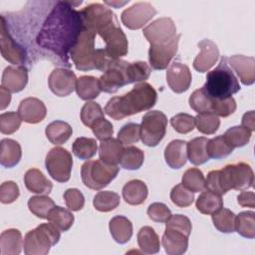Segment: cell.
<instances>
[{
	"mask_svg": "<svg viewBox=\"0 0 255 255\" xmlns=\"http://www.w3.org/2000/svg\"><path fill=\"white\" fill-rule=\"evenodd\" d=\"M18 114L25 123L38 124L45 119L47 109L42 101L37 98L29 97L21 101L18 107Z\"/></svg>",
	"mask_w": 255,
	"mask_h": 255,
	"instance_id": "cell-21",
	"label": "cell"
},
{
	"mask_svg": "<svg viewBox=\"0 0 255 255\" xmlns=\"http://www.w3.org/2000/svg\"><path fill=\"white\" fill-rule=\"evenodd\" d=\"M96 32L83 27L82 33L70 52V58L77 70H100L104 72L111 62L104 48H96Z\"/></svg>",
	"mask_w": 255,
	"mask_h": 255,
	"instance_id": "cell-3",
	"label": "cell"
},
{
	"mask_svg": "<svg viewBox=\"0 0 255 255\" xmlns=\"http://www.w3.org/2000/svg\"><path fill=\"white\" fill-rule=\"evenodd\" d=\"M76 82L75 73L65 68L54 69L48 78L50 90L58 97H67L72 94L76 89Z\"/></svg>",
	"mask_w": 255,
	"mask_h": 255,
	"instance_id": "cell-17",
	"label": "cell"
},
{
	"mask_svg": "<svg viewBox=\"0 0 255 255\" xmlns=\"http://www.w3.org/2000/svg\"><path fill=\"white\" fill-rule=\"evenodd\" d=\"M105 118L104 111L101 106L96 102H87L81 110V121L82 123L91 128L98 120Z\"/></svg>",
	"mask_w": 255,
	"mask_h": 255,
	"instance_id": "cell-48",
	"label": "cell"
},
{
	"mask_svg": "<svg viewBox=\"0 0 255 255\" xmlns=\"http://www.w3.org/2000/svg\"><path fill=\"white\" fill-rule=\"evenodd\" d=\"M45 165L50 176L58 182H67L73 167L72 154L65 148L56 146L46 155Z\"/></svg>",
	"mask_w": 255,
	"mask_h": 255,
	"instance_id": "cell-11",
	"label": "cell"
},
{
	"mask_svg": "<svg viewBox=\"0 0 255 255\" xmlns=\"http://www.w3.org/2000/svg\"><path fill=\"white\" fill-rule=\"evenodd\" d=\"M195 206L197 210L202 214L209 215L223 207V199L221 195L206 190L198 196Z\"/></svg>",
	"mask_w": 255,
	"mask_h": 255,
	"instance_id": "cell-35",
	"label": "cell"
},
{
	"mask_svg": "<svg viewBox=\"0 0 255 255\" xmlns=\"http://www.w3.org/2000/svg\"><path fill=\"white\" fill-rule=\"evenodd\" d=\"M19 194V187L14 181H5L0 185V201L4 204L14 202Z\"/></svg>",
	"mask_w": 255,
	"mask_h": 255,
	"instance_id": "cell-58",
	"label": "cell"
},
{
	"mask_svg": "<svg viewBox=\"0 0 255 255\" xmlns=\"http://www.w3.org/2000/svg\"><path fill=\"white\" fill-rule=\"evenodd\" d=\"M164 158L169 167L181 168L187 160V142L182 139L171 140L164 149Z\"/></svg>",
	"mask_w": 255,
	"mask_h": 255,
	"instance_id": "cell-24",
	"label": "cell"
},
{
	"mask_svg": "<svg viewBox=\"0 0 255 255\" xmlns=\"http://www.w3.org/2000/svg\"><path fill=\"white\" fill-rule=\"evenodd\" d=\"M233 147L227 142L224 135H218L211 139H208L206 144V151L209 157L220 159L228 156L232 151Z\"/></svg>",
	"mask_w": 255,
	"mask_h": 255,
	"instance_id": "cell-44",
	"label": "cell"
},
{
	"mask_svg": "<svg viewBox=\"0 0 255 255\" xmlns=\"http://www.w3.org/2000/svg\"><path fill=\"white\" fill-rule=\"evenodd\" d=\"M124 148V144L118 138L111 137L109 139L102 140L99 145L100 159L108 164L118 165Z\"/></svg>",
	"mask_w": 255,
	"mask_h": 255,
	"instance_id": "cell-30",
	"label": "cell"
},
{
	"mask_svg": "<svg viewBox=\"0 0 255 255\" xmlns=\"http://www.w3.org/2000/svg\"><path fill=\"white\" fill-rule=\"evenodd\" d=\"M22 119L16 112H7L0 115V131L11 134L17 131L21 126Z\"/></svg>",
	"mask_w": 255,
	"mask_h": 255,
	"instance_id": "cell-52",
	"label": "cell"
},
{
	"mask_svg": "<svg viewBox=\"0 0 255 255\" xmlns=\"http://www.w3.org/2000/svg\"><path fill=\"white\" fill-rule=\"evenodd\" d=\"M205 188L219 195H223L226 193L222 185L219 170H211L208 172L207 177L205 178Z\"/></svg>",
	"mask_w": 255,
	"mask_h": 255,
	"instance_id": "cell-59",
	"label": "cell"
},
{
	"mask_svg": "<svg viewBox=\"0 0 255 255\" xmlns=\"http://www.w3.org/2000/svg\"><path fill=\"white\" fill-rule=\"evenodd\" d=\"M137 244L139 249L146 254H155L159 252V237L150 226H143L137 233Z\"/></svg>",
	"mask_w": 255,
	"mask_h": 255,
	"instance_id": "cell-33",
	"label": "cell"
},
{
	"mask_svg": "<svg viewBox=\"0 0 255 255\" xmlns=\"http://www.w3.org/2000/svg\"><path fill=\"white\" fill-rule=\"evenodd\" d=\"M97 35L100 36L105 43L104 50L111 61L119 60L128 54V39L122 28L119 26L118 21L97 32Z\"/></svg>",
	"mask_w": 255,
	"mask_h": 255,
	"instance_id": "cell-10",
	"label": "cell"
},
{
	"mask_svg": "<svg viewBox=\"0 0 255 255\" xmlns=\"http://www.w3.org/2000/svg\"><path fill=\"white\" fill-rule=\"evenodd\" d=\"M109 228L113 239L117 243L125 244L132 236V224L126 216L117 215L113 217L109 222Z\"/></svg>",
	"mask_w": 255,
	"mask_h": 255,
	"instance_id": "cell-27",
	"label": "cell"
},
{
	"mask_svg": "<svg viewBox=\"0 0 255 255\" xmlns=\"http://www.w3.org/2000/svg\"><path fill=\"white\" fill-rule=\"evenodd\" d=\"M181 183L190 191L200 192L205 189V177L199 168L192 167L187 169L181 179Z\"/></svg>",
	"mask_w": 255,
	"mask_h": 255,
	"instance_id": "cell-46",
	"label": "cell"
},
{
	"mask_svg": "<svg viewBox=\"0 0 255 255\" xmlns=\"http://www.w3.org/2000/svg\"><path fill=\"white\" fill-rule=\"evenodd\" d=\"M170 125L179 133H188L195 127V119L191 115L179 113L170 119Z\"/></svg>",
	"mask_w": 255,
	"mask_h": 255,
	"instance_id": "cell-53",
	"label": "cell"
},
{
	"mask_svg": "<svg viewBox=\"0 0 255 255\" xmlns=\"http://www.w3.org/2000/svg\"><path fill=\"white\" fill-rule=\"evenodd\" d=\"M98 150V142L95 138L81 136L75 139L72 145L73 153L80 159L92 158Z\"/></svg>",
	"mask_w": 255,
	"mask_h": 255,
	"instance_id": "cell-40",
	"label": "cell"
},
{
	"mask_svg": "<svg viewBox=\"0 0 255 255\" xmlns=\"http://www.w3.org/2000/svg\"><path fill=\"white\" fill-rule=\"evenodd\" d=\"M228 65L236 72L241 83L245 86L255 82V59L243 55H234L227 58Z\"/></svg>",
	"mask_w": 255,
	"mask_h": 255,
	"instance_id": "cell-22",
	"label": "cell"
},
{
	"mask_svg": "<svg viewBox=\"0 0 255 255\" xmlns=\"http://www.w3.org/2000/svg\"><path fill=\"white\" fill-rule=\"evenodd\" d=\"M180 34L167 44L150 45L148 50L149 65L154 70H164L167 68L171 59L176 55Z\"/></svg>",
	"mask_w": 255,
	"mask_h": 255,
	"instance_id": "cell-18",
	"label": "cell"
},
{
	"mask_svg": "<svg viewBox=\"0 0 255 255\" xmlns=\"http://www.w3.org/2000/svg\"><path fill=\"white\" fill-rule=\"evenodd\" d=\"M212 99V98H211ZM236 111V102L232 97L225 99H212L211 112L218 117L226 118Z\"/></svg>",
	"mask_w": 255,
	"mask_h": 255,
	"instance_id": "cell-54",
	"label": "cell"
},
{
	"mask_svg": "<svg viewBox=\"0 0 255 255\" xmlns=\"http://www.w3.org/2000/svg\"><path fill=\"white\" fill-rule=\"evenodd\" d=\"M170 199L178 207H188L194 200V194L182 183L175 185L170 191Z\"/></svg>",
	"mask_w": 255,
	"mask_h": 255,
	"instance_id": "cell-49",
	"label": "cell"
},
{
	"mask_svg": "<svg viewBox=\"0 0 255 255\" xmlns=\"http://www.w3.org/2000/svg\"><path fill=\"white\" fill-rule=\"evenodd\" d=\"M252 131L242 126L229 128L223 134L227 142L233 147H242L246 145L251 138Z\"/></svg>",
	"mask_w": 255,
	"mask_h": 255,
	"instance_id": "cell-45",
	"label": "cell"
},
{
	"mask_svg": "<svg viewBox=\"0 0 255 255\" xmlns=\"http://www.w3.org/2000/svg\"><path fill=\"white\" fill-rule=\"evenodd\" d=\"M120 195L114 191H99L93 200L94 207L101 212H109L120 205Z\"/></svg>",
	"mask_w": 255,
	"mask_h": 255,
	"instance_id": "cell-42",
	"label": "cell"
},
{
	"mask_svg": "<svg viewBox=\"0 0 255 255\" xmlns=\"http://www.w3.org/2000/svg\"><path fill=\"white\" fill-rule=\"evenodd\" d=\"M235 231L248 239L255 237V212L243 211L235 217Z\"/></svg>",
	"mask_w": 255,
	"mask_h": 255,
	"instance_id": "cell-38",
	"label": "cell"
},
{
	"mask_svg": "<svg viewBox=\"0 0 255 255\" xmlns=\"http://www.w3.org/2000/svg\"><path fill=\"white\" fill-rule=\"evenodd\" d=\"M119 171L118 165L108 164L101 159L88 160L81 167V177L87 187L101 190L117 177Z\"/></svg>",
	"mask_w": 255,
	"mask_h": 255,
	"instance_id": "cell-7",
	"label": "cell"
},
{
	"mask_svg": "<svg viewBox=\"0 0 255 255\" xmlns=\"http://www.w3.org/2000/svg\"><path fill=\"white\" fill-rule=\"evenodd\" d=\"M197 45L200 52L193 61V68L199 73H204L217 62L219 58V50L217 45L208 39L200 41Z\"/></svg>",
	"mask_w": 255,
	"mask_h": 255,
	"instance_id": "cell-20",
	"label": "cell"
},
{
	"mask_svg": "<svg viewBox=\"0 0 255 255\" xmlns=\"http://www.w3.org/2000/svg\"><path fill=\"white\" fill-rule=\"evenodd\" d=\"M191 230L192 224L187 216L171 214L165 222V231L161 238L164 251L168 255H181L185 253Z\"/></svg>",
	"mask_w": 255,
	"mask_h": 255,
	"instance_id": "cell-5",
	"label": "cell"
},
{
	"mask_svg": "<svg viewBox=\"0 0 255 255\" xmlns=\"http://www.w3.org/2000/svg\"><path fill=\"white\" fill-rule=\"evenodd\" d=\"M155 14L156 10L150 3L137 2L123 11L121 20L127 28L137 30L150 21Z\"/></svg>",
	"mask_w": 255,
	"mask_h": 255,
	"instance_id": "cell-16",
	"label": "cell"
},
{
	"mask_svg": "<svg viewBox=\"0 0 255 255\" xmlns=\"http://www.w3.org/2000/svg\"><path fill=\"white\" fill-rule=\"evenodd\" d=\"M91 128H92L93 133L96 135V137L98 139H100L101 141L111 138L112 135L114 134V127H113L112 123H110L105 118L98 120L91 127Z\"/></svg>",
	"mask_w": 255,
	"mask_h": 255,
	"instance_id": "cell-57",
	"label": "cell"
},
{
	"mask_svg": "<svg viewBox=\"0 0 255 255\" xmlns=\"http://www.w3.org/2000/svg\"><path fill=\"white\" fill-rule=\"evenodd\" d=\"M47 138L51 143L60 145L65 143L73 133L72 127L63 121H54L50 123L45 129Z\"/></svg>",
	"mask_w": 255,
	"mask_h": 255,
	"instance_id": "cell-31",
	"label": "cell"
},
{
	"mask_svg": "<svg viewBox=\"0 0 255 255\" xmlns=\"http://www.w3.org/2000/svg\"><path fill=\"white\" fill-rule=\"evenodd\" d=\"M208 138L204 136L195 137L187 142V158L194 165H200L209 160L206 151Z\"/></svg>",
	"mask_w": 255,
	"mask_h": 255,
	"instance_id": "cell-34",
	"label": "cell"
},
{
	"mask_svg": "<svg viewBox=\"0 0 255 255\" xmlns=\"http://www.w3.org/2000/svg\"><path fill=\"white\" fill-rule=\"evenodd\" d=\"M157 94L153 87L141 82L122 97H114L107 103L104 113L110 118L120 121L128 116L150 110L156 103Z\"/></svg>",
	"mask_w": 255,
	"mask_h": 255,
	"instance_id": "cell-2",
	"label": "cell"
},
{
	"mask_svg": "<svg viewBox=\"0 0 255 255\" xmlns=\"http://www.w3.org/2000/svg\"><path fill=\"white\" fill-rule=\"evenodd\" d=\"M237 202L242 207H255V194L252 191H245L243 190L237 196Z\"/></svg>",
	"mask_w": 255,
	"mask_h": 255,
	"instance_id": "cell-60",
	"label": "cell"
},
{
	"mask_svg": "<svg viewBox=\"0 0 255 255\" xmlns=\"http://www.w3.org/2000/svg\"><path fill=\"white\" fill-rule=\"evenodd\" d=\"M194 119L197 130L204 134L215 133L220 126V120L213 112L200 113Z\"/></svg>",
	"mask_w": 255,
	"mask_h": 255,
	"instance_id": "cell-43",
	"label": "cell"
},
{
	"mask_svg": "<svg viewBox=\"0 0 255 255\" xmlns=\"http://www.w3.org/2000/svg\"><path fill=\"white\" fill-rule=\"evenodd\" d=\"M128 63L129 62L121 59L111 61L104 71V74L99 79L101 91L114 94L124 86L129 85L128 74Z\"/></svg>",
	"mask_w": 255,
	"mask_h": 255,
	"instance_id": "cell-12",
	"label": "cell"
},
{
	"mask_svg": "<svg viewBox=\"0 0 255 255\" xmlns=\"http://www.w3.org/2000/svg\"><path fill=\"white\" fill-rule=\"evenodd\" d=\"M1 54L11 64L23 66L27 61V51L10 33L4 20L1 18Z\"/></svg>",
	"mask_w": 255,
	"mask_h": 255,
	"instance_id": "cell-15",
	"label": "cell"
},
{
	"mask_svg": "<svg viewBox=\"0 0 255 255\" xmlns=\"http://www.w3.org/2000/svg\"><path fill=\"white\" fill-rule=\"evenodd\" d=\"M80 13L83 20V27L96 33L118 21L114 12L101 3H92L83 8Z\"/></svg>",
	"mask_w": 255,
	"mask_h": 255,
	"instance_id": "cell-13",
	"label": "cell"
},
{
	"mask_svg": "<svg viewBox=\"0 0 255 255\" xmlns=\"http://www.w3.org/2000/svg\"><path fill=\"white\" fill-rule=\"evenodd\" d=\"M23 243L22 234L18 229H7L0 235V253L1 255H19Z\"/></svg>",
	"mask_w": 255,
	"mask_h": 255,
	"instance_id": "cell-28",
	"label": "cell"
},
{
	"mask_svg": "<svg viewBox=\"0 0 255 255\" xmlns=\"http://www.w3.org/2000/svg\"><path fill=\"white\" fill-rule=\"evenodd\" d=\"M149 219H151L154 222L164 223L167 221V219L171 216L170 209L161 202H154L151 203L146 211Z\"/></svg>",
	"mask_w": 255,
	"mask_h": 255,
	"instance_id": "cell-55",
	"label": "cell"
},
{
	"mask_svg": "<svg viewBox=\"0 0 255 255\" xmlns=\"http://www.w3.org/2000/svg\"><path fill=\"white\" fill-rule=\"evenodd\" d=\"M48 221L54 224L60 231H68L75 220L73 213L70 209H66L61 206H54L47 217Z\"/></svg>",
	"mask_w": 255,
	"mask_h": 255,
	"instance_id": "cell-36",
	"label": "cell"
},
{
	"mask_svg": "<svg viewBox=\"0 0 255 255\" xmlns=\"http://www.w3.org/2000/svg\"><path fill=\"white\" fill-rule=\"evenodd\" d=\"M2 87L10 93L24 90L28 83V70L25 66H8L2 75Z\"/></svg>",
	"mask_w": 255,
	"mask_h": 255,
	"instance_id": "cell-23",
	"label": "cell"
},
{
	"mask_svg": "<svg viewBox=\"0 0 255 255\" xmlns=\"http://www.w3.org/2000/svg\"><path fill=\"white\" fill-rule=\"evenodd\" d=\"M191 72L187 65L174 61L167 68L166 82L169 88L176 94L186 92L191 84Z\"/></svg>",
	"mask_w": 255,
	"mask_h": 255,
	"instance_id": "cell-19",
	"label": "cell"
},
{
	"mask_svg": "<svg viewBox=\"0 0 255 255\" xmlns=\"http://www.w3.org/2000/svg\"><path fill=\"white\" fill-rule=\"evenodd\" d=\"M219 172L225 192L230 189L243 191L253 185V170L251 166L245 162L227 164L222 169H219Z\"/></svg>",
	"mask_w": 255,
	"mask_h": 255,
	"instance_id": "cell-8",
	"label": "cell"
},
{
	"mask_svg": "<svg viewBox=\"0 0 255 255\" xmlns=\"http://www.w3.org/2000/svg\"><path fill=\"white\" fill-rule=\"evenodd\" d=\"M76 92L80 99L84 101L94 100L99 97L101 91L99 79L93 76H81L76 82Z\"/></svg>",
	"mask_w": 255,
	"mask_h": 255,
	"instance_id": "cell-32",
	"label": "cell"
},
{
	"mask_svg": "<svg viewBox=\"0 0 255 255\" xmlns=\"http://www.w3.org/2000/svg\"><path fill=\"white\" fill-rule=\"evenodd\" d=\"M148 190L146 184L139 179L128 181L123 187V197L128 204L139 205L147 197Z\"/></svg>",
	"mask_w": 255,
	"mask_h": 255,
	"instance_id": "cell-29",
	"label": "cell"
},
{
	"mask_svg": "<svg viewBox=\"0 0 255 255\" xmlns=\"http://www.w3.org/2000/svg\"><path fill=\"white\" fill-rule=\"evenodd\" d=\"M55 206L52 198L47 195H35L29 198L28 208L37 217L41 219H47L50 210Z\"/></svg>",
	"mask_w": 255,
	"mask_h": 255,
	"instance_id": "cell-41",
	"label": "cell"
},
{
	"mask_svg": "<svg viewBox=\"0 0 255 255\" xmlns=\"http://www.w3.org/2000/svg\"><path fill=\"white\" fill-rule=\"evenodd\" d=\"M129 1L128 0V1H125V2H118V1H112V2H110V1H106L105 2V4H107V5H110V6H115V7H121V6H123V5H125V4H127V3H128Z\"/></svg>",
	"mask_w": 255,
	"mask_h": 255,
	"instance_id": "cell-63",
	"label": "cell"
},
{
	"mask_svg": "<svg viewBox=\"0 0 255 255\" xmlns=\"http://www.w3.org/2000/svg\"><path fill=\"white\" fill-rule=\"evenodd\" d=\"M124 145H129L137 142L140 138V125L128 123L124 125L118 132L117 137Z\"/></svg>",
	"mask_w": 255,
	"mask_h": 255,
	"instance_id": "cell-51",
	"label": "cell"
},
{
	"mask_svg": "<svg viewBox=\"0 0 255 255\" xmlns=\"http://www.w3.org/2000/svg\"><path fill=\"white\" fill-rule=\"evenodd\" d=\"M22 157V148L18 141L11 138H3L0 143V163L11 168L17 165Z\"/></svg>",
	"mask_w": 255,
	"mask_h": 255,
	"instance_id": "cell-26",
	"label": "cell"
},
{
	"mask_svg": "<svg viewBox=\"0 0 255 255\" xmlns=\"http://www.w3.org/2000/svg\"><path fill=\"white\" fill-rule=\"evenodd\" d=\"M166 116L157 110L147 112L140 124V139L147 146H156L165 135Z\"/></svg>",
	"mask_w": 255,
	"mask_h": 255,
	"instance_id": "cell-9",
	"label": "cell"
},
{
	"mask_svg": "<svg viewBox=\"0 0 255 255\" xmlns=\"http://www.w3.org/2000/svg\"><path fill=\"white\" fill-rule=\"evenodd\" d=\"M24 183L26 188L37 194L46 195L52 191V182L37 168H30L24 175Z\"/></svg>",
	"mask_w": 255,
	"mask_h": 255,
	"instance_id": "cell-25",
	"label": "cell"
},
{
	"mask_svg": "<svg viewBox=\"0 0 255 255\" xmlns=\"http://www.w3.org/2000/svg\"><path fill=\"white\" fill-rule=\"evenodd\" d=\"M150 73H151V68L145 62L136 61V62L128 63V79L130 84L147 80Z\"/></svg>",
	"mask_w": 255,
	"mask_h": 255,
	"instance_id": "cell-50",
	"label": "cell"
},
{
	"mask_svg": "<svg viewBox=\"0 0 255 255\" xmlns=\"http://www.w3.org/2000/svg\"><path fill=\"white\" fill-rule=\"evenodd\" d=\"M142 33L150 45L167 44L177 36L175 24L169 17L154 20L143 28Z\"/></svg>",
	"mask_w": 255,
	"mask_h": 255,
	"instance_id": "cell-14",
	"label": "cell"
},
{
	"mask_svg": "<svg viewBox=\"0 0 255 255\" xmlns=\"http://www.w3.org/2000/svg\"><path fill=\"white\" fill-rule=\"evenodd\" d=\"M144 160V153L136 146L125 147L121 156L120 164L123 168L128 170L138 169Z\"/></svg>",
	"mask_w": 255,
	"mask_h": 255,
	"instance_id": "cell-39",
	"label": "cell"
},
{
	"mask_svg": "<svg viewBox=\"0 0 255 255\" xmlns=\"http://www.w3.org/2000/svg\"><path fill=\"white\" fill-rule=\"evenodd\" d=\"M188 103L190 108L198 114L204 112H211L212 99L207 95L203 88L195 90L190 95Z\"/></svg>",
	"mask_w": 255,
	"mask_h": 255,
	"instance_id": "cell-47",
	"label": "cell"
},
{
	"mask_svg": "<svg viewBox=\"0 0 255 255\" xmlns=\"http://www.w3.org/2000/svg\"><path fill=\"white\" fill-rule=\"evenodd\" d=\"M242 127L253 131L255 129V115L254 111H249L245 113L242 117Z\"/></svg>",
	"mask_w": 255,
	"mask_h": 255,
	"instance_id": "cell-61",
	"label": "cell"
},
{
	"mask_svg": "<svg viewBox=\"0 0 255 255\" xmlns=\"http://www.w3.org/2000/svg\"><path fill=\"white\" fill-rule=\"evenodd\" d=\"M211 215L213 225L218 231L222 233H232L235 231L236 215L230 209L221 207Z\"/></svg>",
	"mask_w": 255,
	"mask_h": 255,
	"instance_id": "cell-37",
	"label": "cell"
},
{
	"mask_svg": "<svg viewBox=\"0 0 255 255\" xmlns=\"http://www.w3.org/2000/svg\"><path fill=\"white\" fill-rule=\"evenodd\" d=\"M202 88L212 99L229 98L240 91L241 87L228 66L227 57L223 56L218 66L207 73L206 82Z\"/></svg>",
	"mask_w": 255,
	"mask_h": 255,
	"instance_id": "cell-4",
	"label": "cell"
},
{
	"mask_svg": "<svg viewBox=\"0 0 255 255\" xmlns=\"http://www.w3.org/2000/svg\"><path fill=\"white\" fill-rule=\"evenodd\" d=\"M61 238L59 229L50 223H42L30 230L24 237V253L26 255H46L51 247L56 245Z\"/></svg>",
	"mask_w": 255,
	"mask_h": 255,
	"instance_id": "cell-6",
	"label": "cell"
},
{
	"mask_svg": "<svg viewBox=\"0 0 255 255\" xmlns=\"http://www.w3.org/2000/svg\"><path fill=\"white\" fill-rule=\"evenodd\" d=\"M64 199L71 211H79L85 205V197L77 188H69L64 192Z\"/></svg>",
	"mask_w": 255,
	"mask_h": 255,
	"instance_id": "cell-56",
	"label": "cell"
},
{
	"mask_svg": "<svg viewBox=\"0 0 255 255\" xmlns=\"http://www.w3.org/2000/svg\"><path fill=\"white\" fill-rule=\"evenodd\" d=\"M83 31L80 11L70 1H58L46 17L36 36V44L57 56L67 66L71 49Z\"/></svg>",
	"mask_w": 255,
	"mask_h": 255,
	"instance_id": "cell-1",
	"label": "cell"
},
{
	"mask_svg": "<svg viewBox=\"0 0 255 255\" xmlns=\"http://www.w3.org/2000/svg\"><path fill=\"white\" fill-rule=\"evenodd\" d=\"M0 95H1V104H0V109L4 110L5 108H7L10 104L11 101V94L10 92L5 89L4 87L1 86L0 88Z\"/></svg>",
	"mask_w": 255,
	"mask_h": 255,
	"instance_id": "cell-62",
	"label": "cell"
}]
</instances>
